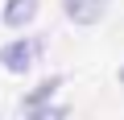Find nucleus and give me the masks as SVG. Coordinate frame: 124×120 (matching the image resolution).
<instances>
[{
    "label": "nucleus",
    "mask_w": 124,
    "mask_h": 120,
    "mask_svg": "<svg viewBox=\"0 0 124 120\" xmlns=\"http://www.w3.org/2000/svg\"><path fill=\"white\" fill-rule=\"evenodd\" d=\"M41 50H46L41 37H17V41H8L4 50H0V66H4L8 75H25L37 58H41Z\"/></svg>",
    "instance_id": "obj_1"
},
{
    "label": "nucleus",
    "mask_w": 124,
    "mask_h": 120,
    "mask_svg": "<svg viewBox=\"0 0 124 120\" xmlns=\"http://www.w3.org/2000/svg\"><path fill=\"white\" fill-rule=\"evenodd\" d=\"M108 4H112V0H62V13L70 17V25L91 29V25L108 13Z\"/></svg>",
    "instance_id": "obj_2"
},
{
    "label": "nucleus",
    "mask_w": 124,
    "mask_h": 120,
    "mask_svg": "<svg viewBox=\"0 0 124 120\" xmlns=\"http://www.w3.org/2000/svg\"><path fill=\"white\" fill-rule=\"evenodd\" d=\"M0 21L8 29H25L37 21V0H4V8H0Z\"/></svg>",
    "instance_id": "obj_3"
},
{
    "label": "nucleus",
    "mask_w": 124,
    "mask_h": 120,
    "mask_svg": "<svg viewBox=\"0 0 124 120\" xmlns=\"http://www.w3.org/2000/svg\"><path fill=\"white\" fill-rule=\"evenodd\" d=\"M58 87H62V79H58V75H50V79H41V83L33 87V95L25 99V112H33V108H46V104H50V95H54Z\"/></svg>",
    "instance_id": "obj_4"
},
{
    "label": "nucleus",
    "mask_w": 124,
    "mask_h": 120,
    "mask_svg": "<svg viewBox=\"0 0 124 120\" xmlns=\"http://www.w3.org/2000/svg\"><path fill=\"white\" fill-rule=\"evenodd\" d=\"M25 120H66V108H58V104H46V108H33Z\"/></svg>",
    "instance_id": "obj_5"
},
{
    "label": "nucleus",
    "mask_w": 124,
    "mask_h": 120,
    "mask_svg": "<svg viewBox=\"0 0 124 120\" xmlns=\"http://www.w3.org/2000/svg\"><path fill=\"white\" fill-rule=\"evenodd\" d=\"M120 83H124V66H120Z\"/></svg>",
    "instance_id": "obj_6"
}]
</instances>
